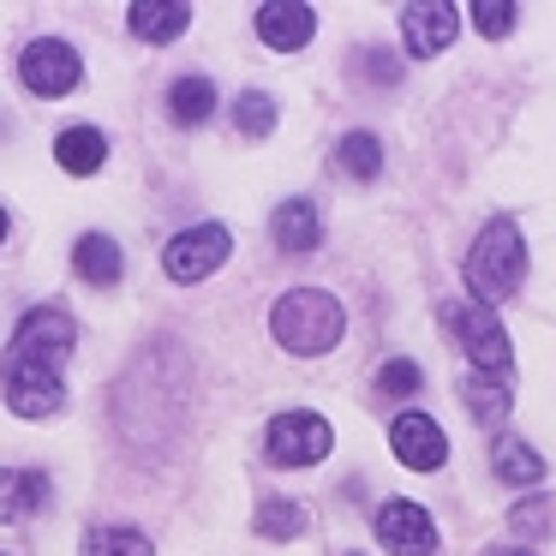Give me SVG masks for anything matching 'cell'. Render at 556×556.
Listing matches in <instances>:
<instances>
[{
    "mask_svg": "<svg viewBox=\"0 0 556 556\" xmlns=\"http://www.w3.org/2000/svg\"><path fill=\"white\" fill-rule=\"evenodd\" d=\"M73 317L61 305H37V312L18 317L13 341H7V359H0V395L18 419H49L66 407V383L61 365L73 359Z\"/></svg>",
    "mask_w": 556,
    "mask_h": 556,
    "instance_id": "obj_1",
    "label": "cell"
},
{
    "mask_svg": "<svg viewBox=\"0 0 556 556\" xmlns=\"http://www.w3.org/2000/svg\"><path fill=\"white\" fill-rule=\"evenodd\" d=\"M341 329H348V312H341V300L324 288H293V293H281L276 312H269V336L288 353H300V359L329 353L341 341Z\"/></svg>",
    "mask_w": 556,
    "mask_h": 556,
    "instance_id": "obj_2",
    "label": "cell"
},
{
    "mask_svg": "<svg viewBox=\"0 0 556 556\" xmlns=\"http://www.w3.org/2000/svg\"><path fill=\"white\" fill-rule=\"evenodd\" d=\"M520 276H527V240H520V228L508 216H496L467 252V288L479 305L496 312V300H508L520 288Z\"/></svg>",
    "mask_w": 556,
    "mask_h": 556,
    "instance_id": "obj_3",
    "label": "cell"
},
{
    "mask_svg": "<svg viewBox=\"0 0 556 556\" xmlns=\"http://www.w3.org/2000/svg\"><path fill=\"white\" fill-rule=\"evenodd\" d=\"M443 329L455 336V348L467 353L479 371L508 377L515 348H508V329H503V317H496L491 305H479V300H448V305H443Z\"/></svg>",
    "mask_w": 556,
    "mask_h": 556,
    "instance_id": "obj_4",
    "label": "cell"
},
{
    "mask_svg": "<svg viewBox=\"0 0 556 556\" xmlns=\"http://www.w3.org/2000/svg\"><path fill=\"white\" fill-rule=\"evenodd\" d=\"M228 252H233L228 228H222V222H198V228H186V233L168 240L162 269H168L174 281H204V276H216V269L228 264Z\"/></svg>",
    "mask_w": 556,
    "mask_h": 556,
    "instance_id": "obj_5",
    "label": "cell"
},
{
    "mask_svg": "<svg viewBox=\"0 0 556 556\" xmlns=\"http://www.w3.org/2000/svg\"><path fill=\"white\" fill-rule=\"evenodd\" d=\"M264 443H269V460H276V467H312V460H324L329 448H336V431H329V419H317V413H276Z\"/></svg>",
    "mask_w": 556,
    "mask_h": 556,
    "instance_id": "obj_6",
    "label": "cell"
},
{
    "mask_svg": "<svg viewBox=\"0 0 556 556\" xmlns=\"http://www.w3.org/2000/svg\"><path fill=\"white\" fill-rule=\"evenodd\" d=\"M18 78H25L30 97H66V90H78V78H85V66H78V49L61 37H42L25 49V61H18Z\"/></svg>",
    "mask_w": 556,
    "mask_h": 556,
    "instance_id": "obj_7",
    "label": "cell"
},
{
    "mask_svg": "<svg viewBox=\"0 0 556 556\" xmlns=\"http://www.w3.org/2000/svg\"><path fill=\"white\" fill-rule=\"evenodd\" d=\"M389 448H395V460L413 472H437L448 460V437L431 413H401V419L389 425Z\"/></svg>",
    "mask_w": 556,
    "mask_h": 556,
    "instance_id": "obj_8",
    "label": "cell"
},
{
    "mask_svg": "<svg viewBox=\"0 0 556 556\" xmlns=\"http://www.w3.org/2000/svg\"><path fill=\"white\" fill-rule=\"evenodd\" d=\"M455 30H460V7H448V0L401 7V37H407V54H419V61L443 54L448 42H455Z\"/></svg>",
    "mask_w": 556,
    "mask_h": 556,
    "instance_id": "obj_9",
    "label": "cell"
},
{
    "mask_svg": "<svg viewBox=\"0 0 556 556\" xmlns=\"http://www.w3.org/2000/svg\"><path fill=\"white\" fill-rule=\"evenodd\" d=\"M377 539L389 544L395 556H431L437 551V520L425 515L419 503H383L377 508Z\"/></svg>",
    "mask_w": 556,
    "mask_h": 556,
    "instance_id": "obj_10",
    "label": "cell"
},
{
    "mask_svg": "<svg viewBox=\"0 0 556 556\" xmlns=\"http://www.w3.org/2000/svg\"><path fill=\"white\" fill-rule=\"evenodd\" d=\"M312 30H317V13L300 7V0H269V7H257V37H264L269 49H281V54L305 49Z\"/></svg>",
    "mask_w": 556,
    "mask_h": 556,
    "instance_id": "obj_11",
    "label": "cell"
},
{
    "mask_svg": "<svg viewBox=\"0 0 556 556\" xmlns=\"http://www.w3.org/2000/svg\"><path fill=\"white\" fill-rule=\"evenodd\" d=\"M49 472L37 467H0V520H25L37 508H49Z\"/></svg>",
    "mask_w": 556,
    "mask_h": 556,
    "instance_id": "obj_12",
    "label": "cell"
},
{
    "mask_svg": "<svg viewBox=\"0 0 556 556\" xmlns=\"http://www.w3.org/2000/svg\"><path fill=\"white\" fill-rule=\"evenodd\" d=\"M269 233H276V245H281L288 257L317 252V240H324V222H317V204H312V198H288V204L276 210V222H269Z\"/></svg>",
    "mask_w": 556,
    "mask_h": 556,
    "instance_id": "obj_13",
    "label": "cell"
},
{
    "mask_svg": "<svg viewBox=\"0 0 556 556\" xmlns=\"http://www.w3.org/2000/svg\"><path fill=\"white\" fill-rule=\"evenodd\" d=\"M126 25H132V37H144V42H174L186 25H192V7H186V0H138Z\"/></svg>",
    "mask_w": 556,
    "mask_h": 556,
    "instance_id": "obj_14",
    "label": "cell"
},
{
    "mask_svg": "<svg viewBox=\"0 0 556 556\" xmlns=\"http://www.w3.org/2000/svg\"><path fill=\"white\" fill-rule=\"evenodd\" d=\"M54 162H61L66 174H97L102 162H109V138H102L97 126H66V132L54 138Z\"/></svg>",
    "mask_w": 556,
    "mask_h": 556,
    "instance_id": "obj_15",
    "label": "cell"
},
{
    "mask_svg": "<svg viewBox=\"0 0 556 556\" xmlns=\"http://www.w3.org/2000/svg\"><path fill=\"white\" fill-rule=\"evenodd\" d=\"M73 269L90 288H114V281H121V245H114L109 233H85V240L73 245Z\"/></svg>",
    "mask_w": 556,
    "mask_h": 556,
    "instance_id": "obj_16",
    "label": "cell"
},
{
    "mask_svg": "<svg viewBox=\"0 0 556 556\" xmlns=\"http://www.w3.org/2000/svg\"><path fill=\"white\" fill-rule=\"evenodd\" d=\"M168 114H174V126H204L210 114H216V85H210L204 73L174 78V90H168Z\"/></svg>",
    "mask_w": 556,
    "mask_h": 556,
    "instance_id": "obj_17",
    "label": "cell"
},
{
    "mask_svg": "<svg viewBox=\"0 0 556 556\" xmlns=\"http://www.w3.org/2000/svg\"><path fill=\"white\" fill-rule=\"evenodd\" d=\"M491 467H496V479H503V484H520V491L544 479V455H539V448H527L520 437H496Z\"/></svg>",
    "mask_w": 556,
    "mask_h": 556,
    "instance_id": "obj_18",
    "label": "cell"
},
{
    "mask_svg": "<svg viewBox=\"0 0 556 556\" xmlns=\"http://www.w3.org/2000/svg\"><path fill=\"white\" fill-rule=\"evenodd\" d=\"M460 395H467V413H472V419L491 425V431L508 419V407H515V395H508L496 377H467V383H460Z\"/></svg>",
    "mask_w": 556,
    "mask_h": 556,
    "instance_id": "obj_19",
    "label": "cell"
},
{
    "mask_svg": "<svg viewBox=\"0 0 556 556\" xmlns=\"http://www.w3.org/2000/svg\"><path fill=\"white\" fill-rule=\"evenodd\" d=\"M78 556H150V539L138 527H90Z\"/></svg>",
    "mask_w": 556,
    "mask_h": 556,
    "instance_id": "obj_20",
    "label": "cell"
},
{
    "mask_svg": "<svg viewBox=\"0 0 556 556\" xmlns=\"http://www.w3.org/2000/svg\"><path fill=\"white\" fill-rule=\"evenodd\" d=\"M336 162H341V174H353V180H377V174H383V144H377L371 132H348L336 144Z\"/></svg>",
    "mask_w": 556,
    "mask_h": 556,
    "instance_id": "obj_21",
    "label": "cell"
},
{
    "mask_svg": "<svg viewBox=\"0 0 556 556\" xmlns=\"http://www.w3.org/2000/svg\"><path fill=\"white\" fill-rule=\"evenodd\" d=\"M233 126H240L245 138H269L276 132V102H269L264 90H245V97L233 102Z\"/></svg>",
    "mask_w": 556,
    "mask_h": 556,
    "instance_id": "obj_22",
    "label": "cell"
},
{
    "mask_svg": "<svg viewBox=\"0 0 556 556\" xmlns=\"http://www.w3.org/2000/svg\"><path fill=\"white\" fill-rule=\"evenodd\" d=\"M293 532H305V508L269 496V503L257 508V539H293Z\"/></svg>",
    "mask_w": 556,
    "mask_h": 556,
    "instance_id": "obj_23",
    "label": "cell"
},
{
    "mask_svg": "<svg viewBox=\"0 0 556 556\" xmlns=\"http://www.w3.org/2000/svg\"><path fill=\"white\" fill-rule=\"evenodd\" d=\"M419 383H425V371L413 359H389L383 371H377V395H389V401H401V395H419Z\"/></svg>",
    "mask_w": 556,
    "mask_h": 556,
    "instance_id": "obj_24",
    "label": "cell"
},
{
    "mask_svg": "<svg viewBox=\"0 0 556 556\" xmlns=\"http://www.w3.org/2000/svg\"><path fill=\"white\" fill-rule=\"evenodd\" d=\"M472 13V25L484 30V37H508V30H515V0H479V7H467Z\"/></svg>",
    "mask_w": 556,
    "mask_h": 556,
    "instance_id": "obj_25",
    "label": "cell"
},
{
    "mask_svg": "<svg viewBox=\"0 0 556 556\" xmlns=\"http://www.w3.org/2000/svg\"><path fill=\"white\" fill-rule=\"evenodd\" d=\"M515 532H544V496H527V503H515Z\"/></svg>",
    "mask_w": 556,
    "mask_h": 556,
    "instance_id": "obj_26",
    "label": "cell"
},
{
    "mask_svg": "<svg viewBox=\"0 0 556 556\" xmlns=\"http://www.w3.org/2000/svg\"><path fill=\"white\" fill-rule=\"evenodd\" d=\"M484 556H532L527 544H496V551H484Z\"/></svg>",
    "mask_w": 556,
    "mask_h": 556,
    "instance_id": "obj_27",
    "label": "cell"
},
{
    "mask_svg": "<svg viewBox=\"0 0 556 556\" xmlns=\"http://www.w3.org/2000/svg\"><path fill=\"white\" fill-rule=\"evenodd\" d=\"M0 240H7V210H0Z\"/></svg>",
    "mask_w": 556,
    "mask_h": 556,
    "instance_id": "obj_28",
    "label": "cell"
}]
</instances>
